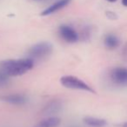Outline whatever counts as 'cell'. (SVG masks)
I'll return each mask as SVG.
<instances>
[{"label": "cell", "mask_w": 127, "mask_h": 127, "mask_svg": "<svg viewBox=\"0 0 127 127\" xmlns=\"http://www.w3.org/2000/svg\"><path fill=\"white\" fill-rule=\"evenodd\" d=\"M34 60L30 58L5 59L0 62V70L11 77H19L30 71L34 67Z\"/></svg>", "instance_id": "obj_1"}, {"label": "cell", "mask_w": 127, "mask_h": 127, "mask_svg": "<svg viewBox=\"0 0 127 127\" xmlns=\"http://www.w3.org/2000/svg\"><path fill=\"white\" fill-rule=\"evenodd\" d=\"M60 84L62 86L67 89H71V90H78L83 91V92H90V93H96L95 90L92 86L85 83L81 78H78L76 76L72 75H65L60 78Z\"/></svg>", "instance_id": "obj_2"}, {"label": "cell", "mask_w": 127, "mask_h": 127, "mask_svg": "<svg viewBox=\"0 0 127 127\" xmlns=\"http://www.w3.org/2000/svg\"><path fill=\"white\" fill-rule=\"evenodd\" d=\"M53 46L50 42H39L33 44L28 50V58L32 60H41L46 58L52 53Z\"/></svg>", "instance_id": "obj_3"}, {"label": "cell", "mask_w": 127, "mask_h": 127, "mask_svg": "<svg viewBox=\"0 0 127 127\" xmlns=\"http://www.w3.org/2000/svg\"><path fill=\"white\" fill-rule=\"evenodd\" d=\"M58 34H59L60 37L68 44H75L79 39L78 33L76 32L75 29H73L70 25H60L58 28Z\"/></svg>", "instance_id": "obj_4"}, {"label": "cell", "mask_w": 127, "mask_h": 127, "mask_svg": "<svg viewBox=\"0 0 127 127\" xmlns=\"http://www.w3.org/2000/svg\"><path fill=\"white\" fill-rule=\"evenodd\" d=\"M110 78L115 85L119 86H127V68H113L110 72Z\"/></svg>", "instance_id": "obj_5"}, {"label": "cell", "mask_w": 127, "mask_h": 127, "mask_svg": "<svg viewBox=\"0 0 127 127\" xmlns=\"http://www.w3.org/2000/svg\"><path fill=\"white\" fill-rule=\"evenodd\" d=\"M63 108V103L59 99H52L49 101L43 107L41 111V115L44 117L56 116Z\"/></svg>", "instance_id": "obj_6"}, {"label": "cell", "mask_w": 127, "mask_h": 127, "mask_svg": "<svg viewBox=\"0 0 127 127\" xmlns=\"http://www.w3.org/2000/svg\"><path fill=\"white\" fill-rule=\"evenodd\" d=\"M1 100L5 103L11 104V105L21 106L28 102V98L25 95L21 93H12L9 95H5L1 97Z\"/></svg>", "instance_id": "obj_7"}, {"label": "cell", "mask_w": 127, "mask_h": 127, "mask_svg": "<svg viewBox=\"0 0 127 127\" xmlns=\"http://www.w3.org/2000/svg\"><path fill=\"white\" fill-rule=\"evenodd\" d=\"M71 2V0H58L56 3L52 4L51 6H49L48 8H46L45 10L41 12V16H49V15H51L53 13L57 12L59 10L63 9L64 7H65L69 3Z\"/></svg>", "instance_id": "obj_8"}, {"label": "cell", "mask_w": 127, "mask_h": 127, "mask_svg": "<svg viewBox=\"0 0 127 127\" xmlns=\"http://www.w3.org/2000/svg\"><path fill=\"white\" fill-rule=\"evenodd\" d=\"M61 123V119L57 116L45 117L44 119L40 120L33 127H58Z\"/></svg>", "instance_id": "obj_9"}, {"label": "cell", "mask_w": 127, "mask_h": 127, "mask_svg": "<svg viewBox=\"0 0 127 127\" xmlns=\"http://www.w3.org/2000/svg\"><path fill=\"white\" fill-rule=\"evenodd\" d=\"M83 121L87 126L90 127H104L107 125V121L105 119L95 117H85Z\"/></svg>", "instance_id": "obj_10"}, {"label": "cell", "mask_w": 127, "mask_h": 127, "mask_svg": "<svg viewBox=\"0 0 127 127\" xmlns=\"http://www.w3.org/2000/svg\"><path fill=\"white\" fill-rule=\"evenodd\" d=\"M120 44L119 38L117 36L113 34H108L104 37V44L107 49L109 50H114L118 47Z\"/></svg>", "instance_id": "obj_11"}, {"label": "cell", "mask_w": 127, "mask_h": 127, "mask_svg": "<svg viewBox=\"0 0 127 127\" xmlns=\"http://www.w3.org/2000/svg\"><path fill=\"white\" fill-rule=\"evenodd\" d=\"M10 83V77L4 73L2 70H0V87L7 86Z\"/></svg>", "instance_id": "obj_12"}, {"label": "cell", "mask_w": 127, "mask_h": 127, "mask_svg": "<svg viewBox=\"0 0 127 127\" xmlns=\"http://www.w3.org/2000/svg\"><path fill=\"white\" fill-rule=\"evenodd\" d=\"M122 4L127 7V0H122Z\"/></svg>", "instance_id": "obj_13"}, {"label": "cell", "mask_w": 127, "mask_h": 127, "mask_svg": "<svg viewBox=\"0 0 127 127\" xmlns=\"http://www.w3.org/2000/svg\"><path fill=\"white\" fill-rule=\"evenodd\" d=\"M121 127H127V121L125 122V123H123L121 125Z\"/></svg>", "instance_id": "obj_14"}, {"label": "cell", "mask_w": 127, "mask_h": 127, "mask_svg": "<svg viewBox=\"0 0 127 127\" xmlns=\"http://www.w3.org/2000/svg\"><path fill=\"white\" fill-rule=\"evenodd\" d=\"M108 2H111V3H113V2H116L117 0H107Z\"/></svg>", "instance_id": "obj_15"}]
</instances>
